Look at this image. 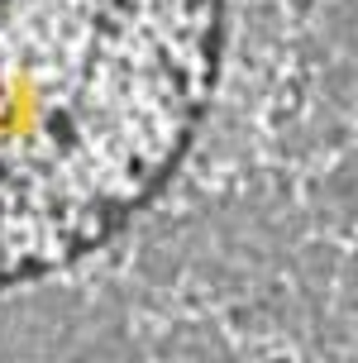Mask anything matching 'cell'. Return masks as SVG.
<instances>
[{
    "mask_svg": "<svg viewBox=\"0 0 358 363\" xmlns=\"http://www.w3.org/2000/svg\"><path fill=\"white\" fill-rule=\"evenodd\" d=\"M225 0H0V287L125 230L191 148Z\"/></svg>",
    "mask_w": 358,
    "mask_h": 363,
    "instance_id": "obj_1",
    "label": "cell"
}]
</instances>
